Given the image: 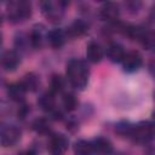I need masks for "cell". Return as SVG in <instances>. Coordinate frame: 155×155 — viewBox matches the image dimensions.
<instances>
[{"label":"cell","mask_w":155,"mask_h":155,"mask_svg":"<svg viewBox=\"0 0 155 155\" xmlns=\"http://www.w3.org/2000/svg\"><path fill=\"white\" fill-rule=\"evenodd\" d=\"M67 76L76 90H84L88 81V68L84 61L71 59L67 64Z\"/></svg>","instance_id":"1"},{"label":"cell","mask_w":155,"mask_h":155,"mask_svg":"<svg viewBox=\"0 0 155 155\" xmlns=\"http://www.w3.org/2000/svg\"><path fill=\"white\" fill-rule=\"evenodd\" d=\"M130 136L137 143H148L149 140L153 139V136H154V126L149 121L139 122V124L132 126L131 132H130Z\"/></svg>","instance_id":"2"},{"label":"cell","mask_w":155,"mask_h":155,"mask_svg":"<svg viewBox=\"0 0 155 155\" xmlns=\"http://www.w3.org/2000/svg\"><path fill=\"white\" fill-rule=\"evenodd\" d=\"M8 18L12 22H19L30 16V4L25 1H13L8 5Z\"/></svg>","instance_id":"3"},{"label":"cell","mask_w":155,"mask_h":155,"mask_svg":"<svg viewBox=\"0 0 155 155\" xmlns=\"http://www.w3.org/2000/svg\"><path fill=\"white\" fill-rule=\"evenodd\" d=\"M121 63H122L125 71L133 73V71H137L142 67L143 59H142V56L137 51H131V52L125 53Z\"/></svg>","instance_id":"4"},{"label":"cell","mask_w":155,"mask_h":155,"mask_svg":"<svg viewBox=\"0 0 155 155\" xmlns=\"http://www.w3.org/2000/svg\"><path fill=\"white\" fill-rule=\"evenodd\" d=\"M63 5V2L46 1L42 4V12L46 16V18L50 19L51 22H58L63 16V10L61 8V6Z\"/></svg>","instance_id":"5"},{"label":"cell","mask_w":155,"mask_h":155,"mask_svg":"<svg viewBox=\"0 0 155 155\" xmlns=\"http://www.w3.org/2000/svg\"><path fill=\"white\" fill-rule=\"evenodd\" d=\"M19 138H21V132L15 126L4 127L0 131V142L5 147H12L19 140Z\"/></svg>","instance_id":"6"},{"label":"cell","mask_w":155,"mask_h":155,"mask_svg":"<svg viewBox=\"0 0 155 155\" xmlns=\"http://www.w3.org/2000/svg\"><path fill=\"white\" fill-rule=\"evenodd\" d=\"M120 13L119 6L114 2H105L99 10V17L107 22H114L117 19Z\"/></svg>","instance_id":"7"},{"label":"cell","mask_w":155,"mask_h":155,"mask_svg":"<svg viewBox=\"0 0 155 155\" xmlns=\"http://www.w3.org/2000/svg\"><path fill=\"white\" fill-rule=\"evenodd\" d=\"M19 64V56L15 51H6L1 57V65L5 70L12 71Z\"/></svg>","instance_id":"8"},{"label":"cell","mask_w":155,"mask_h":155,"mask_svg":"<svg viewBox=\"0 0 155 155\" xmlns=\"http://www.w3.org/2000/svg\"><path fill=\"white\" fill-rule=\"evenodd\" d=\"M68 148V139L63 134H54L50 140V149L54 155L63 154Z\"/></svg>","instance_id":"9"},{"label":"cell","mask_w":155,"mask_h":155,"mask_svg":"<svg viewBox=\"0 0 155 155\" xmlns=\"http://www.w3.org/2000/svg\"><path fill=\"white\" fill-rule=\"evenodd\" d=\"M86 57L92 63H98L103 58V50L98 42H90L86 48Z\"/></svg>","instance_id":"10"},{"label":"cell","mask_w":155,"mask_h":155,"mask_svg":"<svg viewBox=\"0 0 155 155\" xmlns=\"http://www.w3.org/2000/svg\"><path fill=\"white\" fill-rule=\"evenodd\" d=\"M47 41L53 48H59L65 41V34L61 29H52L47 33Z\"/></svg>","instance_id":"11"},{"label":"cell","mask_w":155,"mask_h":155,"mask_svg":"<svg viewBox=\"0 0 155 155\" xmlns=\"http://www.w3.org/2000/svg\"><path fill=\"white\" fill-rule=\"evenodd\" d=\"M91 144H92L93 151H97L98 154L109 155V154L113 151V145H111V143H110L108 139H105V138L98 137V138H96Z\"/></svg>","instance_id":"12"},{"label":"cell","mask_w":155,"mask_h":155,"mask_svg":"<svg viewBox=\"0 0 155 155\" xmlns=\"http://www.w3.org/2000/svg\"><path fill=\"white\" fill-rule=\"evenodd\" d=\"M125 50L121 45L114 42V44H110L108 46V50H107V54H108V58L114 62V63H119L122 61L124 56H125Z\"/></svg>","instance_id":"13"},{"label":"cell","mask_w":155,"mask_h":155,"mask_svg":"<svg viewBox=\"0 0 155 155\" xmlns=\"http://www.w3.org/2000/svg\"><path fill=\"white\" fill-rule=\"evenodd\" d=\"M86 31H87V24H86L84 21H81V19H76L75 22H73L71 25H70L69 29H68L69 35L73 36V38L81 36V35H84Z\"/></svg>","instance_id":"14"},{"label":"cell","mask_w":155,"mask_h":155,"mask_svg":"<svg viewBox=\"0 0 155 155\" xmlns=\"http://www.w3.org/2000/svg\"><path fill=\"white\" fill-rule=\"evenodd\" d=\"M74 153L75 155H92L93 148H92L91 142H87L84 139L78 140L74 144Z\"/></svg>","instance_id":"15"},{"label":"cell","mask_w":155,"mask_h":155,"mask_svg":"<svg viewBox=\"0 0 155 155\" xmlns=\"http://www.w3.org/2000/svg\"><path fill=\"white\" fill-rule=\"evenodd\" d=\"M25 92H27V91H25L24 86L22 85V82L13 84V85H11V86L8 87V96H10L13 101H17V102H19V101L23 99Z\"/></svg>","instance_id":"16"},{"label":"cell","mask_w":155,"mask_h":155,"mask_svg":"<svg viewBox=\"0 0 155 155\" xmlns=\"http://www.w3.org/2000/svg\"><path fill=\"white\" fill-rule=\"evenodd\" d=\"M39 104H40L41 109H44L46 111L54 110V97H53V93L52 92L44 93L39 99Z\"/></svg>","instance_id":"17"},{"label":"cell","mask_w":155,"mask_h":155,"mask_svg":"<svg viewBox=\"0 0 155 155\" xmlns=\"http://www.w3.org/2000/svg\"><path fill=\"white\" fill-rule=\"evenodd\" d=\"M22 85L24 86L25 91H35L38 85H39V80L34 74H28L24 76V79L21 81Z\"/></svg>","instance_id":"18"},{"label":"cell","mask_w":155,"mask_h":155,"mask_svg":"<svg viewBox=\"0 0 155 155\" xmlns=\"http://www.w3.org/2000/svg\"><path fill=\"white\" fill-rule=\"evenodd\" d=\"M33 128L38 132V133H41V134H45L50 131V124L46 119H38L34 121L33 124Z\"/></svg>","instance_id":"19"},{"label":"cell","mask_w":155,"mask_h":155,"mask_svg":"<svg viewBox=\"0 0 155 155\" xmlns=\"http://www.w3.org/2000/svg\"><path fill=\"white\" fill-rule=\"evenodd\" d=\"M64 87V80L61 75H52L51 78V92H61Z\"/></svg>","instance_id":"20"},{"label":"cell","mask_w":155,"mask_h":155,"mask_svg":"<svg viewBox=\"0 0 155 155\" xmlns=\"http://www.w3.org/2000/svg\"><path fill=\"white\" fill-rule=\"evenodd\" d=\"M29 39H30V42L34 47H36V48L40 47L41 44H42V30L39 29V28H34Z\"/></svg>","instance_id":"21"},{"label":"cell","mask_w":155,"mask_h":155,"mask_svg":"<svg viewBox=\"0 0 155 155\" xmlns=\"http://www.w3.org/2000/svg\"><path fill=\"white\" fill-rule=\"evenodd\" d=\"M63 105L68 111H73L74 109H76V105H78L76 98L70 93L64 94L63 96Z\"/></svg>","instance_id":"22"},{"label":"cell","mask_w":155,"mask_h":155,"mask_svg":"<svg viewBox=\"0 0 155 155\" xmlns=\"http://www.w3.org/2000/svg\"><path fill=\"white\" fill-rule=\"evenodd\" d=\"M131 128L132 126L128 124V122H121L116 126V131L121 134H128L130 136V132H131Z\"/></svg>","instance_id":"23"},{"label":"cell","mask_w":155,"mask_h":155,"mask_svg":"<svg viewBox=\"0 0 155 155\" xmlns=\"http://www.w3.org/2000/svg\"><path fill=\"white\" fill-rule=\"evenodd\" d=\"M19 155H34V153H33V151H29V150H28V151H23V153H21Z\"/></svg>","instance_id":"24"},{"label":"cell","mask_w":155,"mask_h":155,"mask_svg":"<svg viewBox=\"0 0 155 155\" xmlns=\"http://www.w3.org/2000/svg\"><path fill=\"white\" fill-rule=\"evenodd\" d=\"M0 45H1V35H0Z\"/></svg>","instance_id":"25"}]
</instances>
